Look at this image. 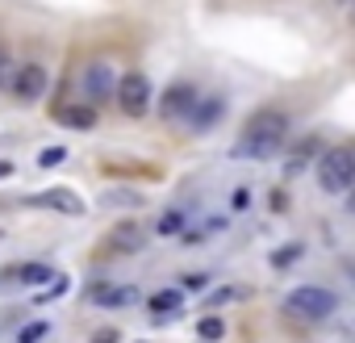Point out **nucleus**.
Returning <instances> with one entry per match:
<instances>
[{"mask_svg": "<svg viewBox=\"0 0 355 343\" xmlns=\"http://www.w3.org/2000/svg\"><path fill=\"white\" fill-rule=\"evenodd\" d=\"M284 310L297 314V318L318 322V318H330V314L338 310V297H334V289H322V285H297V289L284 297Z\"/></svg>", "mask_w": 355, "mask_h": 343, "instance_id": "nucleus-1", "label": "nucleus"}, {"mask_svg": "<svg viewBox=\"0 0 355 343\" xmlns=\"http://www.w3.org/2000/svg\"><path fill=\"white\" fill-rule=\"evenodd\" d=\"M355 185V159L347 147H330L318 159V189L322 193H347Z\"/></svg>", "mask_w": 355, "mask_h": 343, "instance_id": "nucleus-2", "label": "nucleus"}, {"mask_svg": "<svg viewBox=\"0 0 355 343\" xmlns=\"http://www.w3.org/2000/svg\"><path fill=\"white\" fill-rule=\"evenodd\" d=\"M113 97H117V105H121L130 117H142V113L150 109V80H146L142 72H125V76H117Z\"/></svg>", "mask_w": 355, "mask_h": 343, "instance_id": "nucleus-3", "label": "nucleus"}, {"mask_svg": "<svg viewBox=\"0 0 355 343\" xmlns=\"http://www.w3.org/2000/svg\"><path fill=\"white\" fill-rule=\"evenodd\" d=\"M193 105H197V84L175 80V84H167V88H163V97H159V117H167V122L189 117V113H193Z\"/></svg>", "mask_w": 355, "mask_h": 343, "instance_id": "nucleus-4", "label": "nucleus"}, {"mask_svg": "<svg viewBox=\"0 0 355 343\" xmlns=\"http://www.w3.org/2000/svg\"><path fill=\"white\" fill-rule=\"evenodd\" d=\"M84 97H88V105H96V101H105V97H113V84H117V72L105 63V59H92L88 67H84Z\"/></svg>", "mask_w": 355, "mask_h": 343, "instance_id": "nucleus-5", "label": "nucleus"}, {"mask_svg": "<svg viewBox=\"0 0 355 343\" xmlns=\"http://www.w3.org/2000/svg\"><path fill=\"white\" fill-rule=\"evenodd\" d=\"M9 88H13L21 101H38V97L46 92V67H42V63H21V67L13 72Z\"/></svg>", "mask_w": 355, "mask_h": 343, "instance_id": "nucleus-6", "label": "nucleus"}, {"mask_svg": "<svg viewBox=\"0 0 355 343\" xmlns=\"http://www.w3.org/2000/svg\"><path fill=\"white\" fill-rule=\"evenodd\" d=\"M284 134H288V117H284V113H276V109H268V113H259V117L247 126V134H243V138H259V142H284Z\"/></svg>", "mask_w": 355, "mask_h": 343, "instance_id": "nucleus-7", "label": "nucleus"}, {"mask_svg": "<svg viewBox=\"0 0 355 343\" xmlns=\"http://www.w3.org/2000/svg\"><path fill=\"white\" fill-rule=\"evenodd\" d=\"M30 206H38V210H59V214H67V218H80V214H84V201H80L71 189L38 193V197H30Z\"/></svg>", "mask_w": 355, "mask_h": 343, "instance_id": "nucleus-8", "label": "nucleus"}, {"mask_svg": "<svg viewBox=\"0 0 355 343\" xmlns=\"http://www.w3.org/2000/svg\"><path fill=\"white\" fill-rule=\"evenodd\" d=\"M109 243H113L117 251L134 256V251H142V247H146V226H142V222H121V226H113Z\"/></svg>", "mask_w": 355, "mask_h": 343, "instance_id": "nucleus-9", "label": "nucleus"}, {"mask_svg": "<svg viewBox=\"0 0 355 343\" xmlns=\"http://www.w3.org/2000/svg\"><path fill=\"white\" fill-rule=\"evenodd\" d=\"M88 297H92L96 306H134V301H138V289H134V285H96Z\"/></svg>", "mask_w": 355, "mask_h": 343, "instance_id": "nucleus-10", "label": "nucleus"}, {"mask_svg": "<svg viewBox=\"0 0 355 343\" xmlns=\"http://www.w3.org/2000/svg\"><path fill=\"white\" fill-rule=\"evenodd\" d=\"M55 117H59L67 130H92V126H96V109H92V105H67V109H59Z\"/></svg>", "mask_w": 355, "mask_h": 343, "instance_id": "nucleus-11", "label": "nucleus"}, {"mask_svg": "<svg viewBox=\"0 0 355 343\" xmlns=\"http://www.w3.org/2000/svg\"><path fill=\"white\" fill-rule=\"evenodd\" d=\"M276 151H280V142H259V138H243V142L234 147L239 159H272Z\"/></svg>", "mask_w": 355, "mask_h": 343, "instance_id": "nucleus-12", "label": "nucleus"}, {"mask_svg": "<svg viewBox=\"0 0 355 343\" xmlns=\"http://www.w3.org/2000/svg\"><path fill=\"white\" fill-rule=\"evenodd\" d=\"M218 113H222V101H201V105H193L189 122H193V130H205V126L218 122Z\"/></svg>", "mask_w": 355, "mask_h": 343, "instance_id": "nucleus-13", "label": "nucleus"}, {"mask_svg": "<svg viewBox=\"0 0 355 343\" xmlns=\"http://www.w3.org/2000/svg\"><path fill=\"white\" fill-rule=\"evenodd\" d=\"M101 201H105L109 210H138V206H142V193H134V189H109Z\"/></svg>", "mask_w": 355, "mask_h": 343, "instance_id": "nucleus-14", "label": "nucleus"}, {"mask_svg": "<svg viewBox=\"0 0 355 343\" xmlns=\"http://www.w3.org/2000/svg\"><path fill=\"white\" fill-rule=\"evenodd\" d=\"M171 310H180V289H163L150 297V314H171Z\"/></svg>", "mask_w": 355, "mask_h": 343, "instance_id": "nucleus-15", "label": "nucleus"}, {"mask_svg": "<svg viewBox=\"0 0 355 343\" xmlns=\"http://www.w3.org/2000/svg\"><path fill=\"white\" fill-rule=\"evenodd\" d=\"M17 276H21L26 285H42V281H55L59 272H51L46 264H21V268H17Z\"/></svg>", "mask_w": 355, "mask_h": 343, "instance_id": "nucleus-16", "label": "nucleus"}, {"mask_svg": "<svg viewBox=\"0 0 355 343\" xmlns=\"http://www.w3.org/2000/svg\"><path fill=\"white\" fill-rule=\"evenodd\" d=\"M184 222H189V214H180V210H167V214L159 218V226H155V231H159V235H180V231H184Z\"/></svg>", "mask_w": 355, "mask_h": 343, "instance_id": "nucleus-17", "label": "nucleus"}, {"mask_svg": "<svg viewBox=\"0 0 355 343\" xmlns=\"http://www.w3.org/2000/svg\"><path fill=\"white\" fill-rule=\"evenodd\" d=\"M197 335H201L205 343H214V339H222V335H226V322H222L218 314H209V318H201V322H197Z\"/></svg>", "mask_w": 355, "mask_h": 343, "instance_id": "nucleus-18", "label": "nucleus"}, {"mask_svg": "<svg viewBox=\"0 0 355 343\" xmlns=\"http://www.w3.org/2000/svg\"><path fill=\"white\" fill-rule=\"evenodd\" d=\"M46 335H51V322H30V326L17 335V343H42Z\"/></svg>", "mask_w": 355, "mask_h": 343, "instance_id": "nucleus-19", "label": "nucleus"}, {"mask_svg": "<svg viewBox=\"0 0 355 343\" xmlns=\"http://www.w3.org/2000/svg\"><path fill=\"white\" fill-rule=\"evenodd\" d=\"M205 272H189V276H180V293H201L205 289Z\"/></svg>", "mask_w": 355, "mask_h": 343, "instance_id": "nucleus-20", "label": "nucleus"}, {"mask_svg": "<svg viewBox=\"0 0 355 343\" xmlns=\"http://www.w3.org/2000/svg\"><path fill=\"white\" fill-rule=\"evenodd\" d=\"M63 159H67V147H46V151L38 155L42 167H55V163H63Z\"/></svg>", "mask_w": 355, "mask_h": 343, "instance_id": "nucleus-21", "label": "nucleus"}, {"mask_svg": "<svg viewBox=\"0 0 355 343\" xmlns=\"http://www.w3.org/2000/svg\"><path fill=\"white\" fill-rule=\"evenodd\" d=\"M293 260H301V243H288V251H272V264H276V268H284V264H293Z\"/></svg>", "mask_w": 355, "mask_h": 343, "instance_id": "nucleus-22", "label": "nucleus"}, {"mask_svg": "<svg viewBox=\"0 0 355 343\" xmlns=\"http://www.w3.org/2000/svg\"><path fill=\"white\" fill-rule=\"evenodd\" d=\"M13 72H17V67H13V59H9L5 51H0V88H9V80H13Z\"/></svg>", "mask_w": 355, "mask_h": 343, "instance_id": "nucleus-23", "label": "nucleus"}, {"mask_svg": "<svg viewBox=\"0 0 355 343\" xmlns=\"http://www.w3.org/2000/svg\"><path fill=\"white\" fill-rule=\"evenodd\" d=\"M59 293H67V276H55V285H51V289H42V293H38V301H51V297H59Z\"/></svg>", "mask_w": 355, "mask_h": 343, "instance_id": "nucleus-24", "label": "nucleus"}, {"mask_svg": "<svg viewBox=\"0 0 355 343\" xmlns=\"http://www.w3.org/2000/svg\"><path fill=\"white\" fill-rule=\"evenodd\" d=\"M92 343H121V335H117L113 326H105V331H96V335H92Z\"/></svg>", "mask_w": 355, "mask_h": 343, "instance_id": "nucleus-25", "label": "nucleus"}, {"mask_svg": "<svg viewBox=\"0 0 355 343\" xmlns=\"http://www.w3.org/2000/svg\"><path fill=\"white\" fill-rule=\"evenodd\" d=\"M0 176H13V163L9 159H0Z\"/></svg>", "mask_w": 355, "mask_h": 343, "instance_id": "nucleus-26", "label": "nucleus"}, {"mask_svg": "<svg viewBox=\"0 0 355 343\" xmlns=\"http://www.w3.org/2000/svg\"><path fill=\"white\" fill-rule=\"evenodd\" d=\"M0 239H5V231H0Z\"/></svg>", "mask_w": 355, "mask_h": 343, "instance_id": "nucleus-27", "label": "nucleus"}]
</instances>
